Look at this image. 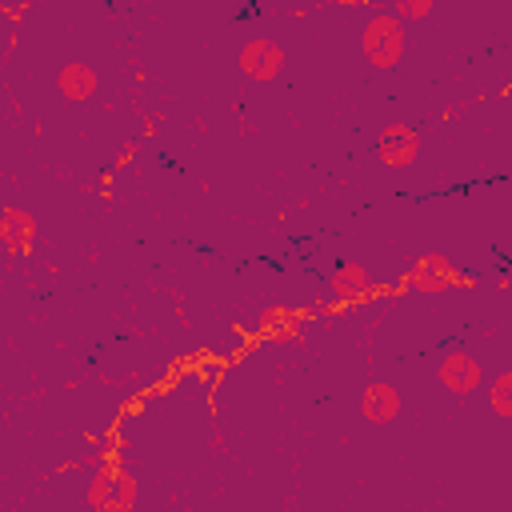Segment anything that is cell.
<instances>
[{
  "label": "cell",
  "instance_id": "cell-1",
  "mask_svg": "<svg viewBox=\"0 0 512 512\" xmlns=\"http://www.w3.org/2000/svg\"><path fill=\"white\" fill-rule=\"evenodd\" d=\"M404 40H408V32H404V20L396 12H372L368 24H364V32H360V48H364L368 64L372 68H384V72L400 64Z\"/></svg>",
  "mask_w": 512,
  "mask_h": 512
},
{
  "label": "cell",
  "instance_id": "cell-2",
  "mask_svg": "<svg viewBox=\"0 0 512 512\" xmlns=\"http://www.w3.org/2000/svg\"><path fill=\"white\" fill-rule=\"evenodd\" d=\"M236 64H240V72H244L248 80L268 84V80H276L280 68H284V48H280L276 40H268V36H252V40L240 44Z\"/></svg>",
  "mask_w": 512,
  "mask_h": 512
},
{
  "label": "cell",
  "instance_id": "cell-3",
  "mask_svg": "<svg viewBox=\"0 0 512 512\" xmlns=\"http://www.w3.org/2000/svg\"><path fill=\"white\" fill-rule=\"evenodd\" d=\"M420 152V136L416 128L408 124H388L380 136H376V156L388 164V168H408Z\"/></svg>",
  "mask_w": 512,
  "mask_h": 512
},
{
  "label": "cell",
  "instance_id": "cell-4",
  "mask_svg": "<svg viewBox=\"0 0 512 512\" xmlns=\"http://www.w3.org/2000/svg\"><path fill=\"white\" fill-rule=\"evenodd\" d=\"M452 284H456V268L440 252H424L408 268V288H416V292H448Z\"/></svg>",
  "mask_w": 512,
  "mask_h": 512
},
{
  "label": "cell",
  "instance_id": "cell-5",
  "mask_svg": "<svg viewBox=\"0 0 512 512\" xmlns=\"http://www.w3.org/2000/svg\"><path fill=\"white\" fill-rule=\"evenodd\" d=\"M436 376H440V384H444L452 396H468V392L480 388V364H476V356H468V352H448V356L440 360Z\"/></svg>",
  "mask_w": 512,
  "mask_h": 512
},
{
  "label": "cell",
  "instance_id": "cell-6",
  "mask_svg": "<svg viewBox=\"0 0 512 512\" xmlns=\"http://www.w3.org/2000/svg\"><path fill=\"white\" fill-rule=\"evenodd\" d=\"M32 240H36V220H32V212H24V208H4V212H0V244H4V252H8V256H20V252L32 248Z\"/></svg>",
  "mask_w": 512,
  "mask_h": 512
},
{
  "label": "cell",
  "instance_id": "cell-7",
  "mask_svg": "<svg viewBox=\"0 0 512 512\" xmlns=\"http://www.w3.org/2000/svg\"><path fill=\"white\" fill-rule=\"evenodd\" d=\"M400 408H404V400H400V392L392 384H368L364 388L360 412H364L368 424H392L400 416Z\"/></svg>",
  "mask_w": 512,
  "mask_h": 512
},
{
  "label": "cell",
  "instance_id": "cell-8",
  "mask_svg": "<svg viewBox=\"0 0 512 512\" xmlns=\"http://www.w3.org/2000/svg\"><path fill=\"white\" fill-rule=\"evenodd\" d=\"M328 288H332V296L336 300H364L368 292H372V280H368V272H364V264H352V260H340L336 268H332V276H328Z\"/></svg>",
  "mask_w": 512,
  "mask_h": 512
},
{
  "label": "cell",
  "instance_id": "cell-9",
  "mask_svg": "<svg viewBox=\"0 0 512 512\" xmlns=\"http://www.w3.org/2000/svg\"><path fill=\"white\" fill-rule=\"evenodd\" d=\"M56 88L64 100H88L96 92V72L88 64H64L56 76Z\"/></svg>",
  "mask_w": 512,
  "mask_h": 512
},
{
  "label": "cell",
  "instance_id": "cell-10",
  "mask_svg": "<svg viewBox=\"0 0 512 512\" xmlns=\"http://www.w3.org/2000/svg\"><path fill=\"white\" fill-rule=\"evenodd\" d=\"M132 504H136V480H132L124 468H116V472H112V492H108L104 512H132Z\"/></svg>",
  "mask_w": 512,
  "mask_h": 512
},
{
  "label": "cell",
  "instance_id": "cell-11",
  "mask_svg": "<svg viewBox=\"0 0 512 512\" xmlns=\"http://www.w3.org/2000/svg\"><path fill=\"white\" fill-rule=\"evenodd\" d=\"M112 472H116V464H104L92 472V480H88V508L92 512H104L108 492H112Z\"/></svg>",
  "mask_w": 512,
  "mask_h": 512
},
{
  "label": "cell",
  "instance_id": "cell-12",
  "mask_svg": "<svg viewBox=\"0 0 512 512\" xmlns=\"http://www.w3.org/2000/svg\"><path fill=\"white\" fill-rule=\"evenodd\" d=\"M488 404H492L496 416H512V372H500L488 384Z\"/></svg>",
  "mask_w": 512,
  "mask_h": 512
},
{
  "label": "cell",
  "instance_id": "cell-13",
  "mask_svg": "<svg viewBox=\"0 0 512 512\" xmlns=\"http://www.w3.org/2000/svg\"><path fill=\"white\" fill-rule=\"evenodd\" d=\"M396 16H404V20H424V16H432V0H400Z\"/></svg>",
  "mask_w": 512,
  "mask_h": 512
}]
</instances>
